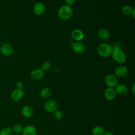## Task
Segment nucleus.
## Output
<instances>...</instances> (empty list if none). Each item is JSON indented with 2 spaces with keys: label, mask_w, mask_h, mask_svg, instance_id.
I'll use <instances>...</instances> for the list:
<instances>
[{
  "label": "nucleus",
  "mask_w": 135,
  "mask_h": 135,
  "mask_svg": "<svg viewBox=\"0 0 135 135\" xmlns=\"http://www.w3.org/2000/svg\"><path fill=\"white\" fill-rule=\"evenodd\" d=\"M111 55L113 59L119 63H123L126 61L125 53L118 46H115L112 48Z\"/></svg>",
  "instance_id": "nucleus-1"
},
{
  "label": "nucleus",
  "mask_w": 135,
  "mask_h": 135,
  "mask_svg": "<svg viewBox=\"0 0 135 135\" xmlns=\"http://www.w3.org/2000/svg\"><path fill=\"white\" fill-rule=\"evenodd\" d=\"M112 47L107 43H101L97 48V52L100 56L103 57H109L112 53Z\"/></svg>",
  "instance_id": "nucleus-2"
},
{
  "label": "nucleus",
  "mask_w": 135,
  "mask_h": 135,
  "mask_svg": "<svg viewBox=\"0 0 135 135\" xmlns=\"http://www.w3.org/2000/svg\"><path fill=\"white\" fill-rule=\"evenodd\" d=\"M72 8L71 6L67 5H63L60 7L57 12L59 17L63 20H66L69 19L72 16Z\"/></svg>",
  "instance_id": "nucleus-3"
},
{
  "label": "nucleus",
  "mask_w": 135,
  "mask_h": 135,
  "mask_svg": "<svg viewBox=\"0 0 135 135\" xmlns=\"http://www.w3.org/2000/svg\"><path fill=\"white\" fill-rule=\"evenodd\" d=\"M104 82L109 88H114L118 84L117 78L112 74L107 75L104 79Z\"/></svg>",
  "instance_id": "nucleus-4"
},
{
  "label": "nucleus",
  "mask_w": 135,
  "mask_h": 135,
  "mask_svg": "<svg viewBox=\"0 0 135 135\" xmlns=\"http://www.w3.org/2000/svg\"><path fill=\"white\" fill-rule=\"evenodd\" d=\"M44 109L49 112H54L57 110V104L54 100H48L44 103Z\"/></svg>",
  "instance_id": "nucleus-5"
},
{
  "label": "nucleus",
  "mask_w": 135,
  "mask_h": 135,
  "mask_svg": "<svg viewBox=\"0 0 135 135\" xmlns=\"http://www.w3.org/2000/svg\"><path fill=\"white\" fill-rule=\"evenodd\" d=\"M0 50L2 54L5 56H9L12 55L14 52L13 46L8 43L3 44L1 47Z\"/></svg>",
  "instance_id": "nucleus-6"
},
{
  "label": "nucleus",
  "mask_w": 135,
  "mask_h": 135,
  "mask_svg": "<svg viewBox=\"0 0 135 135\" xmlns=\"http://www.w3.org/2000/svg\"><path fill=\"white\" fill-rule=\"evenodd\" d=\"M114 74L118 78H124L128 74V69L123 65L118 66L115 69Z\"/></svg>",
  "instance_id": "nucleus-7"
},
{
  "label": "nucleus",
  "mask_w": 135,
  "mask_h": 135,
  "mask_svg": "<svg viewBox=\"0 0 135 135\" xmlns=\"http://www.w3.org/2000/svg\"><path fill=\"white\" fill-rule=\"evenodd\" d=\"M104 97L108 101H112L115 97L116 93L113 88H107L104 91Z\"/></svg>",
  "instance_id": "nucleus-8"
},
{
  "label": "nucleus",
  "mask_w": 135,
  "mask_h": 135,
  "mask_svg": "<svg viewBox=\"0 0 135 135\" xmlns=\"http://www.w3.org/2000/svg\"><path fill=\"white\" fill-rule=\"evenodd\" d=\"M116 94L120 95L126 94L128 92V87L123 84H118L114 89Z\"/></svg>",
  "instance_id": "nucleus-9"
},
{
  "label": "nucleus",
  "mask_w": 135,
  "mask_h": 135,
  "mask_svg": "<svg viewBox=\"0 0 135 135\" xmlns=\"http://www.w3.org/2000/svg\"><path fill=\"white\" fill-rule=\"evenodd\" d=\"M24 95V91L22 89H17L14 90L11 95V98L14 101H17L22 99Z\"/></svg>",
  "instance_id": "nucleus-10"
},
{
  "label": "nucleus",
  "mask_w": 135,
  "mask_h": 135,
  "mask_svg": "<svg viewBox=\"0 0 135 135\" xmlns=\"http://www.w3.org/2000/svg\"><path fill=\"white\" fill-rule=\"evenodd\" d=\"M44 75V71H42L41 69H36L31 71L30 73L31 78L35 80H40L43 78Z\"/></svg>",
  "instance_id": "nucleus-11"
},
{
  "label": "nucleus",
  "mask_w": 135,
  "mask_h": 135,
  "mask_svg": "<svg viewBox=\"0 0 135 135\" xmlns=\"http://www.w3.org/2000/svg\"><path fill=\"white\" fill-rule=\"evenodd\" d=\"M45 10V6L42 3H36L33 7V11L34 13L37 15H42Z\"/></svg>",
  "instance_id": "nucleus-12"
},
{
  "label": "nucleus",
  "mask_w": 135,
  "mask_h": 135,
  "mask_svg": "<svg viewBox=\"0 0 135 135\" xmlns=\"http://www.w3.org/2000/svg\"><path fill=\"white\" fill-rule=\"evenodd\" d=\"M22 135H36V129L32 125L26 126L22 131Z\"/></svg>",
  "instance_id": "nucleus-13"
},
{
  "label": "nucleus",
  "mask_w": 135,
  "mask_h": 135,
  "mask_svg": "<svg viewBox=\"0 0 135 135\" xmlns=\"http://www.w3.org/2000/svg\"><path fill=\"white\" fill-rule=\"evenodd\" d=\"M21 112L24 117L28 118L32 117L33 115L34 110L32 107L28 105H25L22 108Z\"/></svg>",
  "instance_id": "nucleus-14"
},
{
  "label": "nucleus",
  "mask_w": 135,
  "mask_h": 135,
  "mask_svg": "<svg viewBox=\"0 0 135 135\" xmlns=\"http://www.w3.org/2000/svg\"><path fill=\"white\" fill-rule=\"evenodd\" d=\"M71 37L74 40L80 41L83 38L84 34L80 30L75 29L72 32Z\"/></svg>",
  "instance_id": "nucleus-15"
},
{
  "label": "nucleus",
  "mask_w": 135,
  "mask_h": 135,
  "mask_svg": "<svg viewBox=\"0 0 135 135\" xmlns=\"http://www.w3.org/2000/svg\"><path fill=\"white\" fill-rule=\"evenodd\" d=\"M73 50L76 53H82L85 50L84 45L81 42H76L73 44Z\"/></svg>",
  "instance_id": "nucleus-16"
},
{
  "label": "nucleus",
  "mask_w": 135,
  "mask_h": 135,
  "mask_svg": "<svg viewBox=\"0 0 135 135\" xmlns=\"http://www.w3.org/2000/svg\"><path fill=\"white\" fill-rule=\"evenodd\" d=\"M105 132L104 129L99 126L94 127L91 131L92 135H103Z\"/></svg>",
  "instance_id": "nucleus-17"
},
{
  "label": "nucleus",
  "mask_w": 135,
  "mask_h": 135,
  "mask_svg": "<svg viewBox=\"0 0 135 135\" xmlns=\"http://www.w3.org/2000/svg\"><path fill=\"white\" fill-rule=\"evenodd\" d=\"M98 36L102 39L107 40L110 37V33L109 31L104 28H101L98 31Z\"/></svg>",
  "instance_id": "nucleus-18"
},
{
  "label": "nucleus",
  "mask_w": 135,
  "mask_h": 135,
  "mask_svg": "<svg viewBox=\"0 0 135 135\" xmlns=\"http://www.w3.org/2000/svg\"><path fill=\"white\" fill-rule=\"evenodd\" d=\"M51 95V91L50 89L47 88H44L42 89L40 92V95L43 99H46L49 98Z\"/></svg>",
  "instance_id": "nucleus-19"
},
{
  "label": "nucleus",
  "mask_w": 135,
  "mask_h": 135,
  "mask_svg": "<svg viewBox=\"0 0 135 135\" xmlns=\"http://www.w3.org/2000/svg\"><path fill=\"white\" fill-rule=\"evenodd\" d=\"M134 9V8H133L131 6L129 5H124L122 8V11L124 15L127 16H129L131 15Z\"/></svg>",
  "instance_id": "nucleus-20"
},
{
  "label": "nucleus",
  "mask_w": 135,
  "mask_h": 135,
  "mask_svg": "<svg viewBox=\"0 0 135 135\" xmlns=\"http://www.w3.org/2000/svg\"><path fill=\"white\" fill-rule=\"evenodd\" d=\"M13 133L12 130L9 128H5L0 131V135H12Z\"/></svg>",
  "instance_id": "nucleus-21"
},
{
  "label": "nucleus",
  "mask_w": 135,
  "mask_h": 135,
  "mask_svg": "<svg viewBox=\"0 0 135 135\" xmlns=\"http://www.w3.org/2000/svg\"><path fill=\"white\" fill-rule=\"evenodd\" d=\"M51 66V64L49 61H44L41 64V70L43 71H46L49 70Z\"/></svg>",
  "instance_id": "nucleus-22"
},
{
  "label": "nucleus",
  "mask_w": 135,
  "mask_h": 135,
  "mask_svg": "<svg viewBox=\"0 0 135 135\" xmlns=\"http://www.w3.org/2000/svg\"><path fill=\"white\" fill-rule=\"evenodd\" d=\"M54 117L57 120H61L63 117V113L61 111L56 110L54 112Z\"/></svg>",
  "instance_id": "nucleus-23"
},
{
  "label": "nucleus",
  "mask_w": 135,
  "mask_h": 135,
  "mask_svg": "<svg viewBox=\"0 0 135 135\" xmlns=\"http://www.w3.org/2000/svg\"><path fill=\"white\" fill-rule=\"evenodd\" d=\"M13 131L17 133H20L21 132H22L23 130V127L20 124H16L14 126L13 128Z\"/></svg>",
  "instance_id": "nucleus-24"
},
{
  "label": "nucleus",
  "mask_w": 135,
  "mask_h": 135,
  "mask_svg": "<svg viewBox=\"0 0 135 135\" xmlns=\"http://www.w3.org/2000/svg\"><path fill=\"white\" fill-rule=\"evenodd\" d=\"M16 86L17 89H21L23 87V83L21 81H17L16 83Z\"/></svg>",
  "instance_id": "nucleus-25"
},
{
  "label": "nucleus",
  "mask_w": 135,
  "mask_h": 135,
  "mask_svg": "<svg viewBox=\"0 0 135 135\" xmlns=\"http://www.w3.org/2000/svg\"><path fill=\"white\" fill-rule=\"evenodd\" d=\"M65 2L67 5L70 6L74 3L75 0H65Z\"/></svg>",
  "instance_id": "nucleus-26"
},
{
  "label": "nucleus",
  "mask_w": 135,
  "mask_h": 135,
  "mask_svg": "<svg viewBox=\"0 0 135 135\" xmlns=\"http://www.w3.org/2000/svg\"><path fill=\"white\" fill-rule=\"evenodd\" d=\"M103 135H114L113 133L110 132V131H107V132H105L104 134Z\"/></svg>",
  "instance_id": "nucleus-27"
},
{
  "label": "nucleus",
  "mask_w": 135,
  "mask_h": 135,
  "mask_svg": "<svg viewBox=\"0 0 135 135\" xmlns=\"http://www.w3.org/2000/svg\"><path fill=\"white\" fill-rule=\"evenodd\" d=\"M135 86V84H134V83H133L132 86V92L133 94H134V92H135V86Z\"/></svg>",
  "instance_id": "nucleus-28"
},
{
  "label": "nucleus",
  "mask_w": 135,
  "mask_h": 135,
  "mask_svg": "<svg viewBox=\"0 0 135 135\" xmlns=\"http://www.w3.org/2000/svg\"><path fill=\"white\" fill-rule=\"evenodd\" d=\"M68 135H72V134H68Z\"/></svg>",
  "instance_id": "nucleus-29"
}]
</instances>
